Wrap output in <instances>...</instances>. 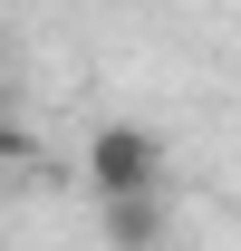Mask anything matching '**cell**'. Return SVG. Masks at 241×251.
Returning a JSON list of instances; mask_svg holds the SVG:
<instances>
[{
    "mask_svg": "<svg viewBox=\"0 0 241 251\" xmlns=\"http://www.w3.org/2000/svg\"><path fill=\"white\" fill-rule=\"evenodd\" d=\"M96 242H106V251H164V242H174L164 193H145V203H96Z\"/></svg>",
    "mask_w": 241,
    "mask_h": 251,
    "instance_id": "7a4b0ae2",
    "label": "cell"
},
{
    "mask_svg": "<svg viewBox=\"0 0 241 251\" xmlns=\"http://www.w3.org/2000/svg\"><path fill=\"white\" fill-rule=\"evenodd\" d=\"M87 193L96 203H145V193H164V135H154L145 116H106L87 135Z\"/></svg>",
    "mask_w": 241,
    "mask_h": 251,
    "instance_id": "6da1fadb",
    "label": "cell"
}]
</instances>
